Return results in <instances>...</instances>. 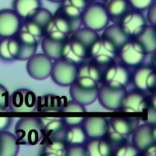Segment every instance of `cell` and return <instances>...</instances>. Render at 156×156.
Here are the masks:
<instances>
[{
	"instance_id": "cell-35",
	"label": "cell",
	"mask_w": 156,
	"mask_h": 156,
	"mask_svg": "<svg viewBox=\"0 0 156 156\" xmlns=\"http://www.w3.org/2000/svg\"><path fill=\"white\" fill-rule=\"evenodd\" d=\"M70 37L80 41L89 49V48L92 45V43L100 37V35L99 32H96L89 27L81 26L79 28L75 29L71 33Z\"/></svg>"
},
{
	"instance_id": "cell-24",
	"label": "cell",
	"mask_w": 156,
	"mask_h": 156,
	"mask_svg": "<svg viewBox=\"0 0 156 156\" xmlns=\"http://www.w3.org/2000/svg\"><path fill=\"white\" fill-rule=\"evenodd\" d=\"M20 48V41L16 37H0V59L10 62L17 60Z\"/></svg>"
},
{
	"instance_id": "cell-38",
	"label": "cell",
	"mask_w": 156,
	"mask_h": 156,
	"mask_svg": "<svg viewBox=\"0 0 156 156\" xmlns=\"http://www.w3.org/2000/svg\"><path fill=\"white\" fill-rule=\"evenodd\" d=\"M37 47L38 46L29 45V44H26V43L20 41V48H19V54H18L17 60H20V61L27 60L29 58H31L34 54L37 53Z\"/></svg>"
},
{
	"instance_id": "cell-43",
	"label": "cell",
	"mask_w": 156,
	"mask_h": 156,
	"mask_svg": "<svg viewBox=\"0 0 156 156\" xmlns=\"http://www.w3.org/2000/svg\"><path fill=\"white\" fill-rule=\"evenodd\" d=\"M144 117L143 120L144 122L149 124H155L156 123V108H154L150 105L145 109V111L143 112Z\"/></svg>"
},
{
	"instance_id": "cell-14",
	"label": "cell",
	"mask_w": 156,
	"mask_h": 156,
	"mask_svg": "<svg viewBox=\"0 0 156 156\" xmlns=\"http://www.w3.org/2000/svg\"><path fill=\"white\" fill-rule=\"evenodd\" d=\"M126 90V89H114L102 83L98 88L97 100L103 108L116 112L120 110Z\"/></svg>"
},
{
	"instance_id": "cell-5",
	"label": "cell",
	"mask_w": 156,
	"mask_h": 156,
	"mask_svg": "<svg viewBox=\"0 0 156 156\" xmlns=\"http://www.w3.org/2000/svg\"><path fill=\"white\" fill-rule=\"evenodd\" d=\"M81 25L96 32L102 31L109 24V16L100 2H90L80 17Z\"/></svg>"
},
{
	"instance_id": "cell-16",
	"label": "cell",
	"mask_w": 156,
	"mask_h": 156,
	"mask_svg": "<svg viewBox=\"0 0 156 156\" xmlns=\"http://www.w3.org/2000/svg\"><path fill=\"white\" fill-rule=\"evenodd\" d=\"M44 29L30 18L22 19L16 37L22 42L38 46L44 37Z\"/></svg>"
},
{
	"instance_id": "cell-3",
	"label": "cell",
	"mask_w": 156,
	"mask_h": 156,
	"mask_svg": "<svg viewBox=\"0 0 156 156\" xmlns=\"http://www.w3.org/2000/svg\"><path fill=\"white\" fill-rule=\"evenodd\" d=\"M137 119L113 117L108 120L107 133L105 138L112 144H120L129 141L133 130L139 125Z\"/></svg>"
},
{
	"instance_id": "cell-44",
	"label": "cell",
	"mask_w": 156,
	"mask_h": 156,
	"mask_svg": "<svg viewBox=\"0 0 156 156\" xmlns=\"http://www.w3.org/2000/svg\"><path fill=\"white\" fill-rule=\"evenodd\" d=\"M147 14L145 16L147 23L151 26H154L156 22V3L154 2L147 9Z\"/></svg>"
},
{
	"instance_id": "cell-47",
	"label": "cell",
	"mask_w": 156,
	"mask_h": 156,
	"mask_svg": "<svg viewBox=\"0 0 156 156\" xmlns=\"http://www.w3.org/2000/svg\"><path fill=\"white\" fill-rule=\"evenodd\" d=\"M140 154L144 156H155L156 155V144H151L150 146L146 147L144 151L140 153Z\"/></svg>"
},
{
	"instance_id": "cell-20",
	"label": "cell",
	"mask_w": 156,
	"mask_h": 156,
	"mask_svg": "<svg viewBox=\"0 0 156 156\" xmlns=\"http://www.w3.org/2000/svg\"><path fill=\"white\" fill-rule=\"evenodd\" d=\"M88 139L90 138H102L106 136L108 119L100 116H90L83 118L81 122Z\"/></svg>"
},
{
	"instance_id": "cell-10",
	"label": "cell",
	"mask_w": 156,
	"mask_h": 156,
	"mask_svg": "<svg viewBox=\"0 0 156 156\" xmlns=\"http://www.w3.org/2000/svg\"><path fill=\"white\" fill-rule=\"evenodd\" d=\"M37 97L27 89H19L9 94L8 109L14 112H33L37 111Z\"/></svg>"
},
{
	"instance_id": "cell-19",
	"label": "cell",
	"mask_w": 156,
	"mask_h": 156,
	"mask_svg": "<svg viewBox=\"0 0 156 156\" xmlns=\"http://www.w3.org/2000/svg\"><path fill=\"white\" fill-rule=\"evenodd\" d=\"M21 20L13 9H0V37L16 36Z\"/></svg>"
},
{
	"instance_id": "cell-8",
	"label": "cell",
	"mask_w": 156,
	"mask_h": 156,
	"mask_svg": "<svg viewBox=\"0 0 156 156\" xmlns=\"http://www.w3.org/2000/svg\"><path fill=\"white\" fill-rule=\"evenodd\" d=\"M131 71L121 62H112L102 70V83L114 89H126L130 84Z\"/></svg>"
},
{
	"instance_id": "cell-40",
	"label": "cell",
	"mask_w": 156,
	"mask_h": 156,
	"mask_svg": "<svg viewBox=\"0 0 156 156\" xmlns=\"http://www.w3.org/2000/svg\"><path fill=\"white\" fill-rule=\"evenodd\" d=\"M9 91L2 84H0V112H9L8 109V100H9Z\"/></svg>"
},
{
	"instance_id": "cell-39",
	"label": "cell",
	"mask_w": 156,
	"mask_h": 156,
	"mask_svg": "<svg viewBox=\"0 0 156 156\" xmlns=\"http://www.w3.org/2000/svg\"><path fill=\"white\" fill-rule=\"evenodd\" d=\"M61 112H86V108L84 105L75 101L73 100L66 101L61 109Z\"/></svg>"
},
{
	"instance_id": "cell-21",
	"label": "cell",
	"mask_w": 156,
	"mask_h": 156,
	"mask_svg": "<svg viewBox=\"0 0 156 156\" xmlns=\"http://www.w3.org/2000/svg\"><path fill=\"white\" fill-rule=\"evenodd\" d=\"M89 4V0H61L58 11L69 19H80Z\"/></svg>"
},
{
	"instance_id": "cell-6",
	"label": "cell",
	"mask_w": 156,
	"mask_h": 156,
	"mask_svg": "<svg viewBox=\"0 0 156 156\" xmlns=\"http://www.w3.org/2000/svg\"><path fill=\"white\" fill-rule=\"evenodd\" d=\"M102 70L99 65L87 59L77 66L75 82L88 89H98L102 84Z\"/></svg>"
},
{
	"instance_id": "cell-31",
	"label": "cell",
	"mask_w": 156,
	"mask_h": 156,
	"mask_svg": "<svg viewBox=\"0 0 156 156\" xmlns=\"http://www.w3.org/2000/svg\"><path fill=\"white\" fill-rule=\"evenodd\" d=\"M43 125L44 139L48 137H55L63 133L67 127L63 118H40Z\"/></svg>"
},
{
	"instance_id": "cell-13",
	"label": "cell",
	"mask_w": 156,
	"mask_h": 156,
	"mask_svg": "<svg viewBox=\"0 0 156 156\" xmlns=\"http://www.w3.org/2000/svg\"><path fill=\"white\" fill-rule=\"evenodd\" d=\"M53 60L44 53H36L27 60L28 75L37 80H43L50 76Z\"/></svg>"
},
{
	"instance_id": "cell-25",
	"label": "cell",
	"mask_w": 156,
	"mask_h": 156,
	"mask_svg": "<svg viewBox=\"0 0 156 156\" xmlns=\"http://www.w3.org/2000/svg\"><path fill=\"white\" fill-rule=\"evenodd\" d=\"M41 144V155L66 156L67 154V144L64 140L57 136L45 138Z\"/></svg>"
},
{
	"instance_id": "cell-2",
	"label": "cell",
	"mask_w": 156,
	"mask_h": 156,
	"mask_svg": "<svg viewBox=\"0 0 156 156\" xmlns=\"http://www.w3.org/2000/svg\"><path fill=\"white\" fill-rule=\"evenodd\" d=\"M81 21L80 19H69L58 11L52 15L49 22L45 27V36L53 38L55 40L65 41L69 38L71 33L81 27Z\"/></svg>"
},
{
	"instance_id": "cell-49",
	"label": "cell",
	"mask_w": 156,
	"mask_h": 156,
	"mask_svg": "<svg viewBox=\"0 0 156 156\" xmlns=\"http://www.w3.org/2000/svg\"><path fill=\"white\" fill-rule=\"evenodd\" d=\"M100 1H102V0H89V2H100Z\"/></svg>"
},
{
	"instance_id": "cell-17",
	"label": "cell",
	"mask_w": 156,
	"mask_h": 156,
	"mask_svg": "<svg viewBox=\"0 0 156 156\" xmlns=\"http://www.w3.org/2000/svg\"><path fill=\"white\" fill-rule=\"evenodd\" d=\"M61 58L78 66L88 59V48L77 39L69 37L63 43Z\"/></svg>"
},
{
	"instance_id": "cell-37",
	"label": "cell",
	"mask_w": 156,
	"mask_h": 156,
	"mask_svg": "<svg viewBox=\"0 0 156 156\" xmlns=\"http://www.w3.org/2000/svg\"><path fill=\"white\" fill-rule=\"evenodd\" d=\"M52 13L47 9V8H44V7H40L39 9H37L36 11V13L31 16L29 17L30 19H32L33 21H35L37 25H39L44 30H45V27L46 26L48 25V23L49 22L50 18L52 17Z\"/></svg>"
},
{
	"instance_id": "cell-46",
	"label": "cell",
	"mask_w": 156,
	"mask_h": 156,
	"mask_svg": "<svg viewBox=\"0 0 156 156\" xmlns=\"http://www.w3.org/2000/svg\"><path fill=\"white\" fill-rule=\"evenodd\" d=\"M67 126L69 125H80L83 121V117H66L63 118Z\"/></svg>"
},
{
	"instance_id": "cell-22",
	"label": "cell",
	"mask_w": 156,
	"mask_h": 156,
	"mask_svg": "<svg viewBox=\"0 0 156 156\" xmlns=\"http://www.w3.org/2000/svg\"><path fill=\"white\" fill-rule=\"evenodd\" d=\"M86 156L112 155V144L105 138H90L84 144Z\"/></svg>"
},
{
	"instance_id": "cell-33",
	"label": "cell",
	"mask_w": 156,
	"mask_h": 156,
	"mask_svg": "<svg viewBox=\"0 0 156 156\" xmlns=\"http://www.w3.org/2000/svg\"><path fill=\"white\" fill-rule=\"evenodd\" d=\"M63 43L64 41L55 40L44 35L40 42L41 49L43 51L42 53H44L53 61L58 59L61 58V50H62Z\"/></svg>"
},
{
	"instance_id": "cell-30",
	"label": "cell",
	"mask_w": 156,
	"mask_h": 156,
	"mask_svg": "<svg viewBox=\"0 0 156 156\" xmlns=\"http://www.w3.org/2000/svg\"><path fill=\"white\" fill-rule=\"evenodd\" d=\"M19 146L15 134L7 131L0 133V156L17 155Z\"/></svg>"
},
{
	"instance_id": "cell-26",
	"label": "cell",
	"mask_w": 156,
	"mask_h": 156,
	"mask_svg": "<svg viewBox=\"0 0 156 156\" xmlns=\"http://www.w3.org/2000/svg\"><path fill=\"white\" fill-rule=\"evenodd\" d=\"M102 5L110 20L118 23L119 20L131 9L128 0H102Z\"/></svg>"
},
{
	"instance_id": "cell-41",
	"label": "cell",
	"mask_w": 156,
	"mask_h": 156,
	"mask_svg": "<svg viewBox=\"0 0 156 156\" xmlns=\"http://www.w3.org/2000/svg\"><path fill=\"white\" fill-rule=\"evenodd\" d=\"M155 0H128V3L133 9L139 11H145Z\"/></svg>"
},
{
	"instance_id": "cell-9",
	"label": "cell",
	"mask_w": 156,
	"mask_h": 156,
	"mask_svg": "<svg viewBox=\"0 0 156 156\" xmlns=\"http://www.w3.org/2000/svg\"><path fill=\"white\" fill-rule=\"evenodd\" d=\"M130 83L134 89L144 92L154 91L156 84V76L154 68L150 64H141L131 72Z\"/></svg>"
},
{
	"instance_id": "cell-32",
	"label": "cell",
	"mask_w": 156,
	"mask_h": 156,
	"mask_svg": "<svg viewBox=\"0 0 156 156\" xmlns=\"http://www.w3.org/2000/svg\"><path fill=\"white\" fill-rule=\"evenodd\" d=\"M67 145L82 144L84 145L88 137L81 125H69L64 131V139Z\"/></svg>"
},
{
	"instance_id": "cell-18",
	"label": "cell",
	"mask_w": 156,
	"mask_h": 156,
	"mask_svg": "<svg viewBox=\"0 0 156 156\" xmlns=\"http://www.w3.org/2000/svg\"><path fill=\"white\" fill-rule=\"evenodd\" d=\"M132 143L140 151H144L151 144H156V127L155 124L143 123L139 124L133 132Z\"/></svg>"
},
{
	"instance_id": "cell-7",
	"label": "cell",
	"mask_w": 156,
	"mask_h": 156,
	"mask_svg": "<svg viewBox=\"0 0 156 156\" xmlns=\"http://www.w3.org/2000/svg\"><path fill=\"white\" fill-rule=\"evenodd\" d=\"M147 55L144 47L135 38H129L118 49L117 58L128 68H135L145 61Z\"/></svg>"
},
{
	"instance_id": "cell-15",
	"label": "cell",
	"mask_w": 156,
	"mask_h": 156,
	"mask_svg": "<svg viewBox=\"0 0 156 156\" xmlns=\"http://www.w3.org/2000/svg\"><path fill=\"white\" fill-rule=\"evenodd\" d=\"M148 97L137 89L126 90L120 110L126 113H143L148 107Z\"/></svg>"
},
{
	"instance_id": "cell-12",
	"label": "cell",
	"mask_w": 156,
	"mask_h": 156,
	"mask_svg": "<svg viewBox=\"0 0 156 156\" xmlns=\"http://www.w3.org/2000/svg\"><path fill=\"white\" fill-rule=\"evenodd\" d=\"M130 38L136 37L146 27L147 20L143 11L131 8L118 22Z\"/></svg>"
},
{
	"instance_id": "cell-11",
	"label": "cell",
	"mask_w": 156,
	"mask_h": 156,
	"mask_svg": "<svg viewBox=\"0 0 156 156\" xmlns=\"http://www.w3.org/2000/svg\"><path fill=\"white\" fill-rule=\"evenodd\" d=\"M77 65L72 64L63 58L53 61L50 76L52 80L58 86L69 87L76 80Z\"/></svg>"
},
{
	"instance_id": "cell-27",
	"label": "cell",
	"mask_w": 156,
	"mask_h": 156,
	"mask_svg": "<svg viewBox=\"0 0 156 156\" xmlns=\"http://www.w3.org/2000/svg\"><path fill=\"white\" fill-rule=\"evenodd\" d=\"M42 6L41 0H13L12 9L21 18L31 17L37 9Z\"/></svg>"
},
{
	"instance_id": "cell-23",
	"label": "cell",
	"mask_w": 156,
	"mask_h": 156,
	"mask_svg": "<svg viewBox=\"0 0 156 156\" xmlns=\"http://www.w3.org/2000/svg\"><path fill=\"white\" fill-rule=\"evenodd\" d=\"M69 94L71 100L78 101L84 106H88L97 101L98 89L84 88L74 81L69 86Z\"/></svg>"
},
{
	"instance_id": "cell-42",
	"label": "cell",
	"mask_w": 156,
	"mask_h": 156,
	"mask_svg": "<svg viewBox=\"0 0 156 156\" xmlns=\"http://www.w3.org/2000/svg\"><path fill=\"white\" fill-rule=\"evenodd\" d=\"M66 156H86L85 146L82 144L67 145Z\"/></svg>"
},
{
	"instance_id": "cell-36",
	"label": "cell",
	"mask_w": 156,
	"mask_h": 156,
	"mask_svg": "<svg viewBox=\"0 0 156 156\" xmlns=\"http://www.w3.org/2000/svg\"><path fill=\"white\" fill-rule=\"evenodd\" d=\"M112 155L114 156H138L140 151L134 146L132 142L126 141L117 145L116 149H113Z\"/></svg>"
},
{
	"instance_id": "cell-45",
	"label": "cell",
	"mask_w": 156,
	"mask_h": 156,
	"mask_svg": "<svg viewBox=\"0 0 156 156\" xmlns=\"http://www.w3.org/2000/svg\"><path fill=\"white\" fill-rule=\"evenodd\" d=\"M12 124V118L10 117H0V133L3 131H6Z\"/></svg>"
},
{
	"instance_id": "cell-4",
	"label": "cell",
	"mask_w": 156,
	"mask_h": 156,
	"mask_svg": "<svg viewBox=\"0 0 156 156\" xmlns=\"http://www.w3.org/2000/svg\"><path fill=\"white\" fill-rule=\"evenodd\" d=\"M118 48L107 38L100 36L88 49V59L104 69L117 59Z\"/></svg>"
},
{
	"instance_id": "cell-34",
	"label": "cell",
	"mask_w": 156,
	"mask_h": 156,
	"mask_svg": "<svg viewBox=\"0 0 156 156\" xmlns=\"http://www.w3.org/2000/svg\"><path fill=\"white\" fill-rule=\"evenodd\" d=\"M134 38L144 47L147 54H152L155 51L156 40L154 26L147 24L144 30Z\"/></svg>"
},
{
	"instance_id": "cell-48",
	"label": "cell",
	"mask_w": 156,
	"mask_h": 156,
	"mask_svg": "<svg viewBox=\"0 0 156 156\" xmlns=\"http://www.w3.org/2000/svg\"><path fill=\"white\" fill-rule=\"evenodd\" d=\"M48 1H49V2H52V3H59L61 0H48Z\"/></svg>"
},
{
	"instance_id": "cell-29",
	"label": "cell",
	"mask_w": 156,
	"mask_h": 156,
	"mask_svg": "<svg viewBox=\"0 0 156 156\" xmlns=\"http://www.w3.org/2000/svg\"><path fill=\"white\" fill-rule=\"evenodd\" d=\"M101 36L110 40L118 49L130 38L118 23L108 25L102 30V34Z\"/></svg>"
},
{
	"instance_id": "cell-1",
	"label": "cell",
	"mask_w": 156,
	"mask_h": 156,
	"mask_svg": "<svg viewBox=\"0 0 156 156\" xmlns=\"http://www.w3.org/2000/svg\"><path fill=\"white\" fill-rule=\"evenodd\" d=\"M15 136L19 145H37L44 140L43 125L40 118L24 117L15 126Z\"/></svg>"
},
{
	"instance_id": "cell-28",
	"label": "cell",
	"mask_w": 156,
	"mask_h": 156,
	"mask_svg": "<svg viewBox=\"0 0 156 156\" xmlns=\"http://www.w3.org/2000/svg\"><path fill=\"white\" fill-rule=\"evenodd\" d=\"M66 101H63V98L52 94L40 96L37 97V111L41 112H61V109Z\"/></svg>"
}]
</instances>
